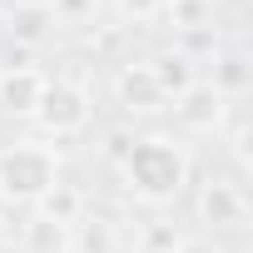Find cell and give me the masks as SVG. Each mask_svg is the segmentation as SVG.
Here are the masks:
<instances>
[{"label":"cell","instance_id":"d6986e66","mask_svg":"<svg viewBox=\"0 0 253 253\" xmlns=\"http://www.w3.org/2000/svg\"><path fill=\"white\" fill-rule=\"evenodd\" d=\"M174 253H228L223 243H213V238H179V248Z\"/></svg>","mask_w":253,"mask_h":253},{"label":"cell","instance_id":"8fae6325","mask_svg":"<svg viewBox=\"0 0 253 253\" xmlns=\"http://www.w3.org/2000/svg\"><path fill=\"white\" fill-rule=\"evenodd\" d=\"M35 213H40V218H50V223H60V228H75V223L84 218V194H80L75 184H65V179H60L50 194H40Z\"/></svg>","mask_w":253,"mask_h":253},{"label":"cell","instance_id":"30bf717a","mask_svg":"<svg viewBox=\"0 0 253 253\" xmlns=\"http://www.w3.org/2000/svg\"><path fill=\"white\" fill-rule=\"evenodd\" d=\"M144 65H149V75H154V84H159V94H164V99L184 94V89L199 80V75H194V60H184L179 50H159V55H149Z\"/></svg>","mask_w":253,"mask_h":253},{"label":"cell","instance_id":"7c38bea8","mask_svg":"<svg viewBox=\"0 0 253 253\" xmlns=\"http://www.w3.org/2000/svg\"><path fill=\"white\" fill-rule=\"evenodd\" d=\"M20 248L25 253H70V228H60V223H50V218H30L25 223V233H20Z\"/></svg>","mask_w":253,"mask_h":253},{"label":"cell","instance_id":"3957f363","mask_svg":"<svg viewBox=\"0 0 253 253\" xmlns=\"http://www.w3.org/2000/svg\"><path fill=\"white\" fill-rule=\"evenodd\" d=\"M30 119L50 139H70V134L84 129V119H89V94L75 80H45V94H40V104H35Z\"/></svg>","mask_w":253,"mask_h":253},{"label":"cell","instance_id":"9a60e30c","mask_svg":"<svg viewBox=\"0 0 253 253\" xmlns=\"http://www.w3.org/2000/svg\"><path fill=\"white\" fill-rule=\"evenodd\" d=\"M55 25H89L99 15V0H45Z\"/></svg>","mask_w":253,"mask_h":253},{"label":"cell","instance_id":"ac0fdd59","mask_svg":"<svg viewBox=\"0 0 253 253\" xmlns=\"http://www.w3.org/2000/svg\"><path fill=\"white\" fill-rule=\"evenodd\" d=\"M228 149H233V159L248 169V114H243V109H233V134H228Z\"/></svg>","mask_w":253,"mask_h":253},{"label":"cell","instance_id":"ffe728a7","mask_svg":"<svg viewBox=\"0 0 253 253\" xmlns=\"http://www.w3.org/2000/svg\"><path fill=\"white\" fill-rule=\"evenodd\" d=\"M5 243H10V228H5V218H0V253H5Z\"/></svg>","mask_w":253,"mask_h":253},{"label":"cell","instance_id":"277c9868","mask_svg":"<svg viewBox=\"0 0 253 253\" xmlns=\"http://www.w3.org/2000/svg\"><path fill=\"white\" fill-rule=\"evenodd\" d=\"M194 213L209 228H243L248 223V199H243V189L233 179H209L194 194Z\"/></svg>","mask_w":253,"mask_h":253},{"label":"cell","instance_id":"ba28073f","mask_svg":"<svg viewBox=\"0 0 253 253\" xmlns=\"http://www.w3.org/2000/svg\"><path fill=\"white\" fill-rule=\"evenodd\" d=\"M114 99L129 109V114H154V109H164V94H159V84H154V75H149L144 60L119 65V75H114Z\"/></svg>","mask_w":253,"mask_h":253},{"label":"cell","instance_id":"52a82bcc","mask_svg":"<svg viewBox=\"0 0 253 253\" xmlns=\"http://www.w3.org/2000/svg\"><path fill=\"white\" fill-rule=\"evenodd\" d=\"M45 94V75L35 65H0V114L30 119Z\"/></svg>","mask_w":253,"mask_h":253},{"label":"cell","instance_id":"e0dca14e","mask_svg":"<svg viewBox=\"0 0 253 253\" xmlns=\"http://www.w3.org/2000/svg\"><path fill=\"white\" fill-rule=\"evenodd\" d=\"M114 10L119 20H134V25H149L159 15V0H114Z\"/></svg>","mask_w":253,"mask_h":253},{"label":"cell","instance_id":"2e32d148","mask_svg":"<svg viewBox=\"0 0 253 253\" xmlns=\"http://www.w3.org/2000/svg\"><path fill=\"white\" fill-rule=\"evenodd\" d=\"M179 248V233L169 228V223H144V233H139V253H174Z\"/></svg>","mask_w":253,"mask_h":253},{"label":"cell","instance_id":"7a4b0ae2","mask_svg":"<svg viewBox=\"0 0 253 253\" xmlns=\"http://www.w3.org/2000/svg\"><path fill=\"white\" fill-rule=\"evenodd\" d=\"M60 184V159L45 144H10L0 149V199L5 204H40V194H50Z\"/></svg>","mask_w":253,"mask_h":253},{"label":"cell","instance_id":"9c48e42d","mask_svg":"<svg viewBox=\"0 0 253 253\" xmlns=\"http://www.w3.org/2000/svg\"><path fill=\"white\" fill-rule=\"evenodd\" d=\"M209 65H213V75H209V89H213L218 99H243V94L253 89V60H248L243 50H233V45H218V50L209 55Z\"/></svg>","mask_w":253,"mask_h":253},{"label":"cell","instance_id":"8992f818","mask_svg":"<svg viewBox=\"0 0 253 253\" xmlns=\"http://www.w3.org/2000/svg\"><path fill=\"white\" fill-rule=\"evenodd\" d=\"M174 119L189 134H209V129H218V124L228 119V99H218L209 89V80H194L184 94H174Z\"/></svg>","mask_w":253,"mask_h":253},{"label":"cell","instance_id":"5bb4252c","mask_svg":"<svg viewBox=\"0 0 253 253\" xmlns=\"http://www.w3.org/2000/svg\"><path fill=\"white\" fill-rule=\"evenodd\" d=\"M209 10H213V0H159V15H164L174 30L209 25Z\"/></svg>","mask_w":253,"mask_h":253},{"label":"cell","instance_id":"5b68a950","mask_svg":"<svg viewBox=\"0 0 253 253\" xmlns=\"http://www.w3.org/2000/svg\"><path fill=\"white\" fill-rule=\"evenodd\" d=\"M0 30H5L20 50H40V45L55 40L60 25H55V15H50L45 0H10L5 15H0Z\"/></svg>","mask_w":253,"mask_h":253},{"label":"cell","instance_id":"6da1fadb","mask_svg":"<svg viewBox=\"0 0 253 253\" xmlns=\"http://www.w3.org/2000/svg\"><path fill=\"white\" fill-rule=\"evenodd\" d=\"M189 174H194L189 149L174 144V139H164V134H134V144L124 149V159H119L124 189H129L134 199H144V204L179 199L184 184H189Z\"/></svg>","mask_w":253,"mask_h":253},{"label":"cell","instance_id":"4fadbf2b","mask_svg":"<svg viewBox=\"0 0 253 253\" xmlns=\"http://www.w3.org/2000/svg\"><path fill=\"white\" fill-rule=\"evenodd\" d=\"M70 253H114V228L104 218H80L70 228Z\"/></svg>","mask_w":253,"mask_h":253}]
</instances>
